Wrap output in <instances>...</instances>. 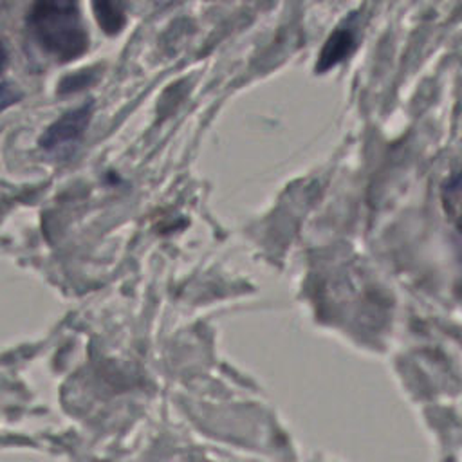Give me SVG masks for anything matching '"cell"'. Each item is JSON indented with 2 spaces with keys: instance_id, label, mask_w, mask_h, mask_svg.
Returning <instances> with one entry per match:
<instances>
[{
  "instance_id": "2",
  "label": "cell",
  "mask_w": 462,
  "mask_h": 462,
  "mask_svg": "<svg viewBox=\"0 0 462 462\" xmlns=\"http://www.w3.org/2000/svg\"><path fill=\"white\" fill-rule=\"evenodd\" d=\"M94 112V103L87 101L81 106L63 114L58 121H54L40 137V146L45 150H54L58 146L69 144L83 135L87 130Z\"/></svg>"
},
{
  "instance_id": "7",
  "label": "cell",
  "mask_w": 462,
  "mask_h": 462,
  "mask_svg": "<svg viewBox=\"0 0 462 462\" xmlns=\"http://www.w3.org/2000/svg\"><path fill=\"white\" fill-rule=\"evenodd\" d=\"M5 65H7V51H5V47L0 43V72L5 69Z\"/></svg>"
},
{
  "instance_id": "4",
  "label": "cell",
  "mask_w": 462,
  "mask_h": 462,
  "mask_svg": "<svg viewBox=\"0 0 462 462\" xmlns=\"http://www.w3.org/2000/svg\"><path fill=\"white\" fill-rule=\"evenodd\" d=\"M97 23L106 34H117L125 25V14L119 0H92Z\"/></svg>"
},
{
  "instance_id": "3",
  "label": "cell",
  "mask_w": 462,
  "mask_h": 462,
  "mask_svg": "<svg viewBox=\"0 0 462 462\" xmlns=\"http://www.w3.org/2000/svg\"><path fill=\"white\" fill-rule=\"evenodd\" d=\"M356 47V36L354 31L346 25V27H337L325 42L318 61H316V72L323 74L327 70H330L332 67L339 65L345 58H348L352 54Z\"/></svg>"
},
{
  "instance_id": "1",
  "label": "cell",
  "mask_w": 462,
  "mask_h": 462,
  "mask_svg": "<svg viewBox=\"0 0 462 462\" xmlns=\"http://www.w3.org/2000/svg\"><path fill=\"white\" fill-rule=\"evenodd\" d=\"M29 25L36 42L61 61H70L87 51L88 38L76 0H34Z\"/></svg>"
},
{
  "instance_id": "6",
  "label": "cell",
  "mask_w": 462,
  "mask_h": 462,
  "mask_svg": "<svg viewBox=\"0 0 462 462\" xmlns=\"http://www.w3.org/2000/svg\"><path fill=\"white\" fill-rule=\"evenodd\" d=\"M22 99V92L13 83H0V112Z\"/></svg>"
},
{
  "instance_id": "5",
  "label": "cell",
  "mask_w": 462,
  "mask_h": 462,
  "mask_svg": "<svg viewBox=\"0 0 462 462\" xmlns=\"http://www.w3.org/2000/svg\"><path fill=\"white\" fill-rule=\"evenodd\" d=\"M94 81H96V70L94 69H85L81 72H72V74L60 79L58 92L60 94H72V92H78V90L88 87Z\"/></svg>"
}]
</instances>
